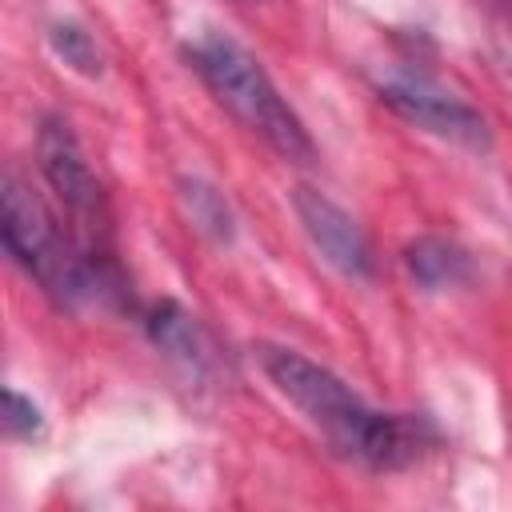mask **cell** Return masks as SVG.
Wrapping results in <instances>:
<instances>
[{
	"label": "cell",
	"mask_w": 512,
	"mask_h": 512,
	"mask_svg": "<svg viewBox=\"0 0 512 512\" xmlns=\"http://www.w3.org/2000/svg\"><path fill=\"white\" fill-rule=\"evenodd\" d=\"M148 336L168 360H176L192 376H208L216 364V348H212L204 324L192 312H184L176 300H160L148 312Z\"/></svg>",
	"instance_id": "cell-7"
},
{
	"label": "cell",
	"mask_w": 512,
	"mask_h": 512,
	"mask_svg": "<svg viewBox=\"0 0 512 512\" xmlns=\"http://www.w3.org/2000/svg\"><path fill=\"white\" fill-rule=\"evenodd\" d=\"M36 168L44 176V184L52 188L56 204L64 208V216L72 220V232L96 252L104 256V240H108V196L100 176L92 172L72 124L64 116H44L40 132H36Z\"/></svg>",
	"instance_id": "cell-4"
},
{
	"label": "cell",
	"mask_w": 512,
	"mask_h": 512,
	"mask_svg": "<svg viewBox=\"0 0 512 512\" xmlns=\"http://www.w3.org/2000/svg\"><path fill=\"white\" fill-rule=\"evenodd\" d=\"M4 428H8L12 436H20V440H36V436L44 432V416H40V408H36L24 392L8 388V392H4Z\"/></svg>",
	"instance_id": "cell-11"
},
{
	"label": "cell",
	"mask_w": 512,
	"mask_h": 512,
	"mask_svg": "<svg viewBox=\"0 0 512 512\" xmlns=\"http://www.w3.org/2000/svg\"><path fill=\"white\" fill-rule=\"evenodd\" d=\"M0 204L4 248L40 284L44 296H52L60 308H76L112 292L104 280V256H96L76 232H68L60 216L44 204V196L12 168L4 172Z\"/></svg>",
	"instance_id": "cell-3"
},
{
	"label": "cell",
	"mask_w": 512,
	"mask_h": 512,
	"mask_svg": "<svg viewBox=\"0 0 512 512\" xmlns=\"http://www.w3.org/2000/svg\"><path fill=\"white\" fill-rule=\"evenodd\" d=\"M376 92H380V100H384L396 116H404V120L416 124L420 132H432V136H440V140H448V144L476 148V152L492 144L488 120H484L468 100H460L456 92L440 88L432 76H420V72H416V76H412V72L388 76V80L376 84Z\"/></svg>",
	"instance_id": "cell-5"
},
{
	"label": "cell",
	"mask_w": 512,
	"mask_h": 512,
	"mask_svg": "<svg viewBox=\"0 0 512 512\" xmlns=\"http://www.w3.org/2000/svg\"><path fill=\"white\" fill-rule=\"evenodd\" d=\"M292 212L308 236V244L316 248V256L336 268L340 276L348 280H368L372 268H376V256H372V244L364 236V228L356 224L352 212H344L332 196L300 184L292 192Z\"/></svg>",
	"instance_id": "cell-6"
},
{
	"label": "cell",
	"mask_w": 512,
	"mask_h": 512,
	"mask_svg": "<svg viewBox=\"0 0 512 512\" xmlns=\"http://www.w3.org/2000/svg\"><path fill=\"white\" fill-rule=\"evenodd\" d=\"M404 264H408V276L424 292H448V288L468 284V276H472L468 252L456 240H444V236H420V240H412L404 248Z\"/></svg>",
	"instance_id": "cell-8"
},
{
	"label": "cell",
	"mask_w": 512,
	"mask_h": 512,
	"mask_svg": "<svg viewBox=\"0 0 512 512\" xmlns=\"http://www.w3.org/2000/svg\"><path fill=\"white\" fill-rule=\"evenodd\" d=\"M184 56L200 84L212 92V100L256 140H264L280 160L288 164H312L316 144L296 116V108L280 96L268 68L228 32L204 28L184 44Z\"/></svg>",
	"instance_id": "cell-2"
},
{
	"label": "cell",
	"mask_w": 512,
	"mask_h": 512,
	"mask_svg": "<svg viewBox=\"0 0 512 512\" xmlns=\"http://www.w3.org/2000/svg\"><path fill=\"white\" fill-rule=\"evenodd\" d=\"M180 204H184V216L192 220L196 232H204V236L216 240V244L232 240V208H228V200H224L212 184H204V180H184V184H180Z\"/></svg>",
	"instance_id": "cell-9"
},
{
	"label": "cell",
	"mask_w": 512,
	"mask_h": 512,
	"mask_svg": "<svg viewBox=\"0 0 512 512\" xmlns=\"http://www.w3.org/2000/svg\"><path fill=\"white\" fill-rule=\"evenodd\" d=\"M260 368L268 384L340 452L344 460H356L364 468L388 472L404 468L424 448V424L392 416L372 408L352 384H344L332 368L316 364L312 356L284 348V344H260L256 348Z\"/></svg>",
	"instance_id": "cell-1"
},
{
	"label": "cell",
	"mask_w": 512,
	"mask_h": 512,
	"mask_svg": "<svg viewBox=\"0 0 512 512\" xmlns=\"http://www.w3.org/2000/svg\"><path fill=\"white\" fill-rule=\"evenodd\" d=\"M48 44H52V52H56L68 68H76L80 76H100V48H96V40H92L80 24H72V20L52 24Z\"/></svg>",
	"instance_id": "cell-10"
}]
</instances>
